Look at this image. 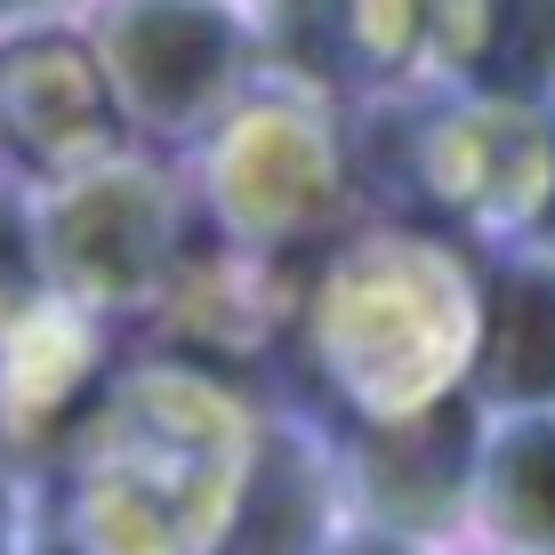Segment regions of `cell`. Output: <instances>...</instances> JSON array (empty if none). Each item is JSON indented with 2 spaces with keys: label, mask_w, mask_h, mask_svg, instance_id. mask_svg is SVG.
I'll list each match as a JSON object with an SVG mask.
<instances>
[{
  "label": "cell",
  "mask_w": 555,
  "mask_h": 555,
  "mask_svg": "<svg viewBox=\"0 0 555 555\" xmlns=\"http://www.w3.org/2000/svg\"><path fill=\"white\" fill-rule=\"evenodd\" d=\"M531 234L555 250V138H547V185H540V202H531Z\"/></svg>",
  "instance_id": "obj_11"
},
{
  "label": "cell",
  "mask_w": 555,
  "mask_h": 555,
  "mask_svg": "<svg viewBox=\"0 0 555 555\" xmlns=\"http://www.w3.org/2000/svg\"><path fill=\"white\" fill-rule=\"evenodd\" d=\"M225 178H234V209L258 234V250L306 234L322 218V194H331V162L298 129V113H258L225 153Z\"/></svg>",
  "instance_id": "obj_8"
},
{
  "label": "cell",
  "mask_w": 555,
  "mask_h": 555,
  "mask_svg": "<svg viewBox=\"0 0 555 555\" xmlns=\"http://www.w3.org/2000/svg\"><path fill=\"white\" fill-rule=\"evenodd\" d=\"M475 411L467 403H418L403 427H371L354 451V483L378 524L395 531H435L451 524L475 483Z\"/></svg>",
  "instance_id": "obj_4"
},
{
  "label": "cell",
  "mask_w": 555,
  "mask_h": 555,
  "mask_svg": "<svg viewBox=\"0 0 555 555\" xmlns=\"http://www.w3.org/2000/svg\"><path fill=\"white\" fill-rule=\"evenodd\" d=\"M475 378L491 403H555V258H515L491 274L475 322Z\"/></svg>",
  "instance_id": "obj_7"
},
{
  "label": "cell",
  "mask_w": 555,
  "mask_h": 555,
  "mask_svg": "<svg viewBox=\"0 0 555 555\" xmlns=\"http://www.w3.org/2000/svg\"><path fill=\"white\" fill-rule=\"evenodd\" d=\"M427 41L491 98L555 89V0H427Z\"/></svg>",
  "instance_id": "obj_6"
},
{
  "label": "cell",
  "mask_w": 555,
  "mask_h": 555,
  "mask_svg": "<svg viewBox=\"0 0 555 555\" xmlns=\"http://www.w3.org/2000/svg\"><path fill=\"white\" fill-rule=\"evenodd\" d=\"M0 113L25 162L81 169L113 153V81L73 41H16L0 56Z\"/></svg>",
  "instance_id": "obj_3"
},
{
  "label": "cell",
  "mask_w": 555,
  "mask_h": 555,
  "mask_svg": "<svg viewBox=\"0 0 555 555\" xmlns=\"http://www.w3.org/2000/svg\"><path fill=\"white\" fill-rule=\"evenodd\" d=\"M0 555H9V500H0Z\"/></svg>",
  "instance_id": "obj_14"
},
{
  "label": "cell",
  "mask_w": 555,
  "mask_h": 555,
  "mask_svg": "<svg viewBox=\"0 0 555 555\" xmlns=\"http://www.w3.org/2000/svg\"><path fill=\"white\" fill-rule=\"evenodd\" d=\"M274 41L322 81H395L427 41V0H274Z\"/></svg>",
  "instance_id": "obj_5"
},
{
  "label": "cell",
  "mask_w": 555,
  "mask_h": 555,
  "mask_svg": "<svg viewBox=\"0 0 555 555\" xmlns=\"http://www.w3.org/2000/svg\"><path fill=\"white\" fill-rule=\"evenodd\" d=\"M491 531L531 555H555V418H515L475 467Z\"/></svg>",
  "instance_id": "obj_9"
},
{
  "label": "cell",
  "mask_w": 555,
  "mask_h": 555,
  "mask_svg": "<svg viewBox=\"0 0 555 555\" xmlns=\"http://www.w3.org/2000/svg\"><path fill=\"white\" fill-rule=\"evenodd\" d=\"M322 531V475L291 443L250 459V483L234 507V555H306Z\"/></svg>",
  "instance_id": "obj_10"
},
{
  "label": "cell",
  "mask_w": 555,
  "mask_h": 555,
  "mask_svg": "<svg viewBox=\"0 0 555 555\" xmlns=\"http://www.w3.org/2000/svg\"><path fill=\"white\" fill-rule=\"evenodd\" d=\"M338 555H403V547H378V540H362V547H338Z\"/></svg>",
  "instance_id": "obj_12"
},
{
  "label": "cell",
  "mask_w": 555,
  "mask_h": 555,
  "mask_svg": "<svg viewBox=\"0 0 555 555\" xmlns=\"http://www.w3.org/2000/svg\"><path fill=\"white\" fill-rule=\"evenodd\" d=\"M41 258L81 298H138L185 258V209L153 169H98L49 202Z\"/></svg>",
  "instance_id": "obj_1"
},
{
  "label": "cell",
  "mask_w": 555,
  "mask_h": 555,
  "mask_svg": "<svg viewBox=\"0 0 555 555\" xmlns=\"http://www.w3.org/2000/svg\"><path fill=\"white\" fill-rule=\"evenodd\" d=\"M16 9H41V0H0V16H16Z\"/></svg>",
  "instance_id": "obj_13"
},
{
  "label": "cell",
  "mask_w": 555,
  "mask_h": 555,
  "mask_svg": "<svg viewBox=\"0 0 555 555\" xmlns=\"http://www.w3.org/2000/svg\"><path fill=\"white\" fill-rule=\"evenodd\" d=\"M242 25L218 0H121L105 16V81L153 129L202 121L209 98L234 81Z\"/></svg>",
  "instance_id": "obj_2"
}]
</instances>
